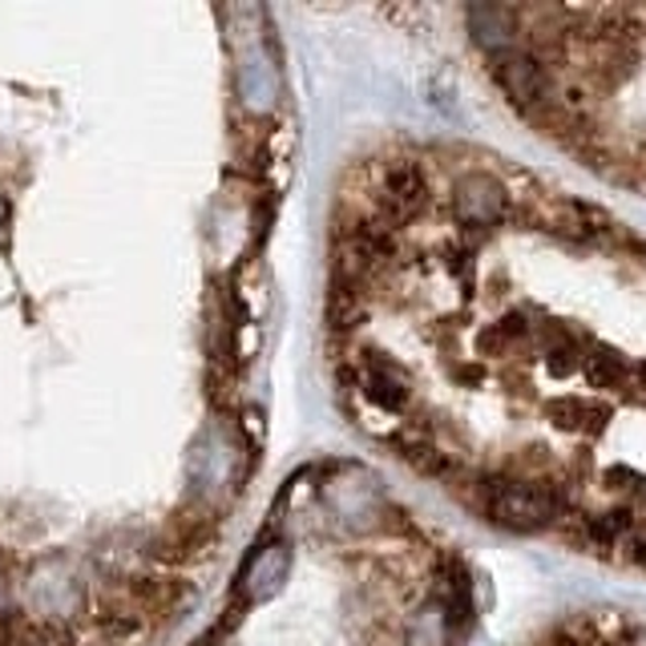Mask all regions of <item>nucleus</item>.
Masks as SVG:
<instances>
[{"instance_id": "1", "label": "nucleus", "mask_w": 646, "mask_h": 646, "mask_svg": "<svg viewBox=\"0 0 646 646\" xmlns=\"http://www.w3.org/2000/svg\"><path fill=\"white\" fill-rule=\"evenodd\" d=\"M323 344L339 409L489 534L646 582V226L493 146L344 166Z\"/></svg>"}, {"instance_id": "2", "label": "nucleus", "mask_w": 646, "mask_h": 646, "mask_svg": "<svg viewBox=\"0 0 646 646\" xmlns=\"http://www.w3.org/2000/svg\"><path fill=\"white\" fill-rule=\"evenodd\" d=\"M460 41L513 122L646 202V4H469Z\"/></svg>"}, {"instance_id": "3", "label": "nucleus", "mask_w": 646, "mask_h": 646, "mask_svg": "<svg viewBox=\"0 0 646 646\" xmlns=\"http://www.w3.org/2000/svg\"><path fill=\"white\" fill-rule=\"evenodd\" d=\"M517 646H646V619L619 606H586L549 619Z\"/></svg>"}]
</instances>
